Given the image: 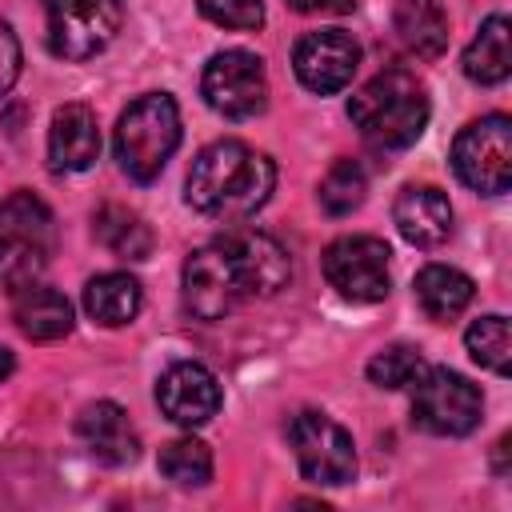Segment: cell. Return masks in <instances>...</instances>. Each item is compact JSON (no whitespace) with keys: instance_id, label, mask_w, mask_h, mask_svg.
<instances>
[{"instance_id":"1","label":"cell","mask_w":512,"mask_h":512,"mask_svg":"<svg viewBox=\"0 0 512 512\" xmlns=\"http://www.w3.org/2000/svg\"><path fill=\"white\" fill-rule=\"evenodd\" d=\"M292 280L288 252L260 232H236L196 248L184 260V308L196 320H224L252 296H276Z\"/></svg>"},{"instance_id":"2","label":"cell","mask_w":512,"mask_h":512,"mask_svg":"<svg viewBox=\"0 0 512 512\" xmlns=\"http://www.w3.org/2000/svg\"><path fill=\"white\" fill-rule=\"evenodd\" d=\"M272 188H276V164L264 152H256L244 140H216L192 160L184 180V200L208 220L244 224L268 204Z\"/></svg>"},{"instance_id":"3","label":"cell","mask_w":512,"mask_h":512,"mask_svg":"<svg viewBox=\"0 0 512 512\" xmlns=\"http://www.w3.org/2000/svg\"><path fill=\"white\" fill-rule=\"evenodd\" d=\"M428 92L408 68H384L376 72L352 100L348 116L360 128V136L376 148H408L420 140L428 124Z\"/></svg>"},{"instance_id":"4","label":"cell","mask_w":512,"mask_h":512,"mask_svg":"<svg viewBox=\"0 0 512 512\" xmlns=\"http://www.w3.org/2000/svg\"><path fill=\"white\" fill-rule=\"evenodd\" d=\"M180 144V108L168 92L132 100L116 120V160L136 184H152Z\"/></svg>"},{"instance_id":"5","label":"cell","mask_w":512,"mask_h":512,"mask_svg":"<svg viewBox=\"0 0 512 512\" xmlns=\"http://www.w3.org/2000/svg\"><path fill=\"white\" fill-rule=\"evenodd\" d=\"M452 168L472 192L504 196L512 188V120L492 112L464 124L452 144Z\"/></svg>"},{"instance_id":"6","label":"cell","mask_w":512,"mask_h":512,"mask_svg":"<svg viewBox=\"0 0 512 512\" xmlns=\"http://www.w3.org/2000/svg\"><path fill=\"white\" fill-rule=\"evenodd\" d=\"M412 424L432 436H468L480 424V388L452 368H424L412 384Z\"/></svg>"},{"instance_id":"7","label":"cell","mask_w":512,"mask_h":512,"mask_svg":"<svg viewBox=\"0 0 512 512\" xmlns=\"http://www.w3.org/2000/svg\"><path fill=\"white\" fill-rule=\"evenodd\" d=\"M40 4L48 12V52L60 60L100 56L124 24L120 0H40Z\"/></svg>"},{"instance_id":"8","label":"cell","mask_w":512,"mask_h":512,"mask_svg":"<svg viewBox=\"0 0 512 512\" xmlns=\"http://www.w3.org/2000/svg\"><path fill=\"white\" fill-rule=\"evenodd\" d=\"M288 444L296 452L300 476L320 488H340L356 476V444L352 436L324 412H296L288 424Z\"/></svg>"},{"instance_id":"9","label":"cell","mask_w":512,"mask_h":512,"mask_svg":"<svg viewBox=\"0 0 512 512\" xmlns=\"http://www.w3.org/2000/svg\"><path fill=\"white\" fill-rule=\"evenodd\" d=\"M200 92L208 108L224 120H252L268 104V72L256 52L224 48L204 64Z\"/></svg>"},{"instance_id":"10","label":"cell","mask_w":512,"mask_h":512,"mask_svg":"<svg viewBox=\"0 0 512 512\" xmlns=\"http://www.w3.org/2000/svg\"><path fill=\"white\" fill-rule=\"evenodd\" d=\"M388 256L392 252L380 236H340L324 248V276L344 300L376 304L392 288Z\"/></svg>"},{"instance_id":"11","label":"cell","mask_w":512,"mask_h":512,"mask_svg":"<svg viewBox=\"0 0 512 512\" xmlns=\"http://www.w3.org/2000/svg\"><path fill=\"white\" fill-rule=\"evenodd\" d=\"M292 68L308 92L332 96L352 84V76L360 68V44L340 28L308 32V36H300V44L292 52Z\"/></svg>"},{"instance_id":"12","label":"cell","mask_w":512,"mask_h":512,"mask_svg":"<svg viewBox=\"0 0 512 512\" xmlns=\"http://www.w3.org/2000/svg\"><path fill=\"white\" fill-rule=\"evenodd\" d=\"M156 404L160 412L180 424V428H200L208 424L220 404H224V392H220V380L212 376V368L196 364V360H180L172 364L160 384H156Z\"/></svg>"},{"instance_id":"13","label":"cell","mask_w":512,"mask_h":512,"mask_svg":"<svg viewBox=\"0 0 512 512\" xmlns=\"http://www.w3.org/2000/svg\"><path fill=\"white\" fill-rule=\"evenodd\" d=\"M76 436L84 440V448L100 460V464H132L140 456V436L128 420V412L116 400H96L88 408H80L76 416Z\"/></svg>"},{"instance_id":"14","label":"cell","mask_w":512,"mask_h":512,"mask_svg":"<svg viewBox=\"0 0 512 512\" xmlns=\"http://www.w3.org/2000/svg\"><path fill=\"white\" fill-rule=\"evenodd\" d=\"M100 156V128L88 104H64L52 112L48 128V164L52 172H84Z\"/></svg>"},{"instance_id":"15","label":"cell","mask_w":512,"mask_h":512,"mask_svg":"<svg viewBox=\"0 0 512 512\" xmlns=\"http://www.w3.org/2000/svg\"><path fill=\"white\" fill-rule=\"evenodd\" d=\"M392 220L400 228V236L416 248H436L448 240L452 232V204L440 188L432 184H408L396 204H392Z\"/></svg>"},{"instance_id":"16","label":"cell","mask_w":512,"mask_h":512,"mask_svg":"<svg viewBox=\"0 0 512 512\" xmlns=\"http://www.w3.org/2000/svg\"><path fill=\"white\" fill-rule=\"evenodd\" d=\"M12 320L28 340H40V344L64 340L72 332V304L64 292H56L48 284H28L16 292Z\"/></svg>"},{"instance_id":"17","label":"cell","mask_w":512,"mask_h":512,"mask_svg":"<svg viewBox=\"0 0 512 512\" xmlns=\"http://www.w3.org/2000/svg\"><path fill=\"white\" fill-rule=\"evenodd\" d=\"M144 292L140 280L128 272H100L84 284V312L104 328H124L140 316Z\"/></svg>"},{"instance_id":"18","label":"cell","mask_w":512,"mask_h":512,"mask_svg":"<svg viewBox=\"0 0 512 512\" xmlns=\"http://www.w3.org/2000/svg\"><path fill=\"white\" fill-rule=\"evenodd\" d=\"M412 292H416V304H420L432 320L448 324L452 316H460V312L472 304L476 284H472V276H464V272L452 268V264H428V268L416 272Z\"/></svg>"},{"instance_id":"19","label":"cell","mask_w":512,"mask_h":512,"mask_svg":"<svg viewBox=\"0 0 512 512\" xmlns=\"http://www.w3.org/2000/svg\"><path fill=\"white\" fill-rule=\"evenodd\" d=\"M392 28H396L400 44L424 60H432L448 48V16L436 0H400L392 12Z\"/></svg>"},{"instance_id":"20","label":"cell","mask_w":512,"mask_h":512,"mask_svg":"<svg viewBox=\"0 0 512 512\" xmlns=\"http://www.w3.org/2000/svg\"><path fill=\"white\" fill-rule=\"evenodd\" d=\"M512 72V24L508 16H488L464 52V76L476 84H500Z\"/></svg>"},{"instance_id":"21","label":"cell","mask_w":512,"mask_h":512,"mask_svg":"<svg viewBox=\"0 0 512 512\" xmlns=\"http://www.w3.org/2000/svg\"><path fill=\"white\" fill-rule=\"evenodd\" d=\"M96 240H100L108 252L124 256V260H144V256L152 252V232H148V224H144L136 212L116 208V204H104V208L96 212Z\"/></svg>"},{"instance_id":"22","label":"cell","mask_w":512,"mask_h":512,"mask_svg":"<svg viewBox=\"0 0 512 512\" xmlns=\"http://www.w3.org/2000/svg\"><path fill=\"white\" fill-rule=\"evenodd\" d=\"M160 472L176 484V488H200L212 480V452L204 440L196 436H180L172 444L160 448Z\"/></svg>"},{"instance_id":"23","label":"cell","mask_w":512,"mask_h":512,"mask_svg":"<svg viewBox=\"0 0 512 512\" xmlns=\"http://www.w3.org/2000/svg\"><path fill=\"white\" fill-rule=\"evenodd\" d=\"M464 344H468V356L496 372V376H508V364H512V336H508V320L500 312L492 316H480L468 332H464Z\"/></svg>"},{"instance_id":"24","label":"cell","mask_w":512,"mask_h":512,"mask_svg":"<svg viewBox=\"0 0 512 512\" xmlns=\"http://www.w3.org/2000/svg\"><path fill=\"white\" fill-rule=\"evenodd\" d=\"M48 264V248L28 240V236H0V288L20 292L40 280Z\"/></svg>"},{"instance_id":"25","label":"cell","mask_w":512,"mask_h":512,"mask_svg":"<svg viewBox=\"0 0 512 512\" xmlns=\"http://www.w3.org/2000/svg\"><path fill=\"white\" fill-rule=\"evenodd\" d=\"M364 192H368L364 168L356 160H336L320 180V208L328 216H348L364 204Z\"/></svg>"},{"instance_id":"26","label":"cell","mask_w":512,"mask_h":512,"mask_svg":"<svg viewBox=\"0 0 512 512\" xmlns=\"http://www.w3.org/2000/svg\"><path fill=\"white\" fill-rule=\"evenodd\" d=\"M0 236H28L48 248L52 240V212L32 192H12L0 200Z\"/></svg>"},{"instance_id":"27","label":"cell","mask_w":512,"mask_h":512,"mask_svg":"<svg viewBox=\"0 0 512 512\" xmlns=\"http://www.w3.org/2000/svg\"><path fill=\"white\" fill-rule=\"evenodd\" d=\"M424 368H428V364H424L420 348H412V344H392V348H384V352H376V356L368 360V380H372L376 388L396 392V388H408Z\"/></svg>"},{"instance_id":"28","label":"cell","mask_w":512,"mask_h":512,"mask_svg":"<svg viewBox=\"0 0 512 512\" xmlns=\"http://www.w3.org/2000/svg\"><path fill=\"white\" fill-rule=\"evenodd\" d=\"M200 12L220 24V28H236V32H252L264 24V0H196Z\"/></svg>"},{"instance_id":"29","label":"cell","mask_w":512,"mask_h":512,"mask_svg":"<svg viewBox=\"0 0 512 512\" xmlns=\"http://www.w3.org/2000/svg\"><path fill=\"white\" fill-rule=\"evenodd\" d=\"M16 76H20V40H16L12 24L0 20V96L16 84Z\"/></svg>"},{"instance_id":"30","label":"cell","mask_w":512,"mask_h":512,"mask_svg":"<svg viewBox=\"0 0 512 512\" xmlns=\"http://www.w3.org/2000/svg\"><path fill=\"white\" fill-rule=\"evenodd\" d=\"M292 12H304V16H324V12H352L356 0H284Z\"/></svg>"},{"instance_id":"31","label":"cell","mask_w":512,"mask_h":512,"mask_svg":"<svg viewBox=\"0 0 512 512\" xmlns=\"http://www.w3.org/2000/svg\"><path fill=\"white\" fill-rule=\"evenodd\" d=\"M12 368H16V360H12V352H8L4 344H0V384H4L8 376H12Z\"/></svg>"}]
</instances>
